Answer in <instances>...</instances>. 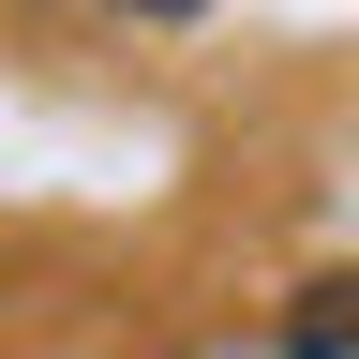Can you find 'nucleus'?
Segmentation results:
<instances>
[{
  "instance_id": "f257e3e1",
  "label": "nucleus",
  "mask_w": 359,
  "mask_h": 359,
  "mask_svg": "<svg viewBox=\"0 0 359 359\" xmlns=\"http://www.w3.org/2000/svg\"><path fill=\"white\" fill-rule=\"evenodd\" d=\"M285 359H359V269H330V285L285 299Z\"/></svg>"
},
{
  "instance_id": "f03ea898",
  "label": "nucleus",
  "mask_w": 359,
  "mask_h": 359,
  "mask_svg": "<svg viewBox=\"0 0 359 359\" xmlns=\"http://www.w3.org/2000/svg\"><path fill=\"white\" fill-rule=\"evenodd\" d=\"M120 15H210V0H120Z\"/></svg>"
}]
</instances>
